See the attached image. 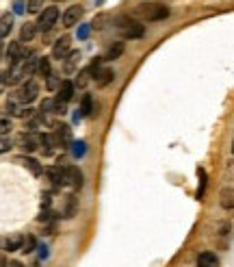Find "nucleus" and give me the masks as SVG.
<instances>
[{"instance_id": "obj_1", "label": "nucleus", "mask_w": 234, "mask_h": 267, "mask_svg": "<svg viewBox=\"0 0 234 267\" xmlns=\"http://www.w3.org/2000/svg\"><path fill=\"white\" fill-rule=\"evenodd\" d=\"M37 63H39V57L37 55L24 52L18 61L11 63L9 72H7V81H9V85H18V83L31 81V74L37 72Z\"/></svg>"}, {"instance_id": "obj_2", "label": "nucleus", "mask_w": 234, "mask_h": 267, "mask_svg": "<svg viewBox=\"0 0 234 267\" xmlns=\"http://www.w3.org/2000/svg\"><path fill=\"white\" fill-rule=\"evenodd\" d=\"M117 31H120V35L124 39H139L145 35V26L141 22H137V20L128 18V16H122L117 18Z\"/></svg>"}, {"instance_id": "obj_3", "label": "nucleus", "mask_w": 234, "mask_h": 267, "mask_svg": "<svg viewBox=\"0 0 234 267\" xmlns=\"http://www.w3.org/2000/svg\"><path fill=\"white\" fill-rule=\"evenodd\" d=\"M137 13L143 20H148V22H158V20H165L169 16V7L163 3H143V5H139Z\"/></svg>"}, {"instance_id": "obj_4", "label": "nucleus", "mask_w": 234, "mask_h": 267, "mask_svg": "<svg viewBox=\"0 0 234 267\" xmlns=\"http://www.w3.org/2000/svg\"><path fill=\"white\" fill-rule=\"evenodd\" d=\"M37 96H39V85L35 81H26V83H22V87L9 100L16 104H31L33 100H37Z\"/></svg>"}, {"instance_id": "obj_5", "label": "nucleus", "mask_w": 234, "mask_h": 267, "mask_svg": "<svg viewBox=\"0 0 234 267\" xmlns=\"http://www.w3.org/2000/svg\"><path fill=\"white\" fill-rule=\"evenodd\" d=\"M56 18H58V9L56 7H46L41 13H39V20H37V28L43 33H48L50 28L56 24Z\"/></svg>"}, {"instance_id": "obj_6", "label": "nucleus", "mask_w": 234, "mask_h": 267, "mask_svg": "<svg viewBox=\"0 0 234 267\" xmlns=\"http://www.w3.org/2000/svg\"><path fill=\"white\" fill-rule=\"evenodd\" d=\"M63 185H70L72 189H80L83 187V172L76 165H65L63 168Z\"/></svg>"}, {"instance_id": "obj_7", "label": "nucleus", "mask_w": 234, "mask_h": 267, "mask_svg": "<svg viewBox=\"0 0 234 267\" xmlns=\"http://www.w3.org/2000/svg\"><path fill=\"white\" fill-rule=\"evenodd\" d=\"M18 146L24 150V152H35L39 148V137H35L33 133H22L18 135Z\"/></svg>"}, {"instance_id": "obj_8", "label": "nucleus", "mask_w": 234, "mask_h": 267, "mask_svg": "<svg viewBox=\"0 0 234 267\" xmlns=\"http://www.w3.org/2000/svg\"><path fill=\"white\" fill-rule=\"evenodd\" d=\"M70 46H72V39L68 35H65V37H58L54 48H52V57L54 59H65V57L70 55Z\"/></svg>"}, {"instance_id": "obj_9", "label": "nucleus", "mask_w": 234, "mask_h": 267, "mask_svg": "<svg viewBox=\"0 0 234 267\" xmlns=\"http://www.w3.org/2000/svg\"><path fill=\"white\" fill-rule=\"evenodd\" d=\"M80 18H83V7H78V5L68 7L65 13H63V24L65 26H74V24H78Z\"/></svg>"}, {"instance_id": "obj_10", "label": "nucleus", "mask_w": 234, "mask_h": 267, "mask_svg": "<svg viewBox=\"0 0 234 267\" xmlns=\"http://www.w3.org/2000/svg\"><path fill=\"white\" fill-rule=\"evenodd\" d=\"M54 139L58 146H70L72 143V131H70V126H65V124H56L54 126Z\"/></svg>"}, {"instance_id": "obj_11", "label": "nucleus", "mask_w": 234, "mask_h": 267, "mask_svg": "<svg viewBox=\"0 0 234 267\" xmlns=\"http://www.w3.org/2000/svg\"><path fill=\"white\" fill-rule=\"evenodd\" d=\"M22 243H24V237L22 235H11V237H3L0 239V250H20L22 248Z\"/></svg>"}, {"instance_id": "obj_12", "label": "nucleus", "mask_w": 234, "mask_h": 267, "mask_svg": "<svg viewBox=\"0 0 234 267\" xmlns=\"http://www.w3.org/2000/svg\"><path fill=\"white\" fill-rule=\"evenodd\" d=\"M56 91H58V93H56V100H58V102H61V104H68L70 100H72V96H74V85H72L70 81H63L61 87H58Z\"/></svg>"}, {"instance_id": "obj_13", "label": "nucleus", "mask_w": 234, "mask_h": 267, "mask_svg": "<svg viewBox=\"0 0 234 267\" xmlns=\"http://www.w3.org/2000/svg\"><path fill=\"white\" fill-rule=\"evenodd\" d=\"M39 143L43 146V154H52L54 148L58 146L56 139H54V135H50V133H41L39 135Z\"/></svg>"}, {"instance_id": "obj_14", "label": "nucleus", "mask_w": 234, "mask_h": 267, "mask_svg": "<svg viewBox=\"0 0 234 267\" xmlns=\"http://www.w3.org/2000/svg\"><path fill=\"white\" fill-rule=\"evenodd\" d=\"M18 163H22L26 170H31L33 176H41V163L35 161V158H31V156H20Z\"/></svg>"}, {"instance_id": "obj_15", "label": "nucleus", "mask_w": 234, "mask_h": 267, "mask_svg": "<svg viewBox=\"0 0 234 267\" xmlns=\"http://www.w3.org/2000/svg\"><path fill=\"white\" fill-rule=\"evenodd\" d=\"M197 267H219V258L213 252H202L197 256Z\"/></svg>"}, {"instance_id": "obj_16", "label": "nucleus", "mask_w": 234, "mask_h": 267, "mask_svg": "<svg viewBox=\"0 0 234 267\" xmlns=\"http://www.w3.org/2000/svg\"><path fill=\"white\" fill-rule=\"evenodd\" d=\"M13 28V13H3L0 16V37H7Z\"/></svg>"}, {"instance_id": "obj_17", "label": "nucleus", "mask_w": 234, "mask_h": 267, "mask_svg": "<svg viewBox=\"0 0 234 267\" xmlns=\"http://www.w3.org/2000/svg\"><path fill=\"white\" fill-rule=\"evenodd\" d=\"M78 59H80V52H70L68 57H65V63H63V72L65 74H72V72L76 70V66H78Z\"/></svg>"}, {"instance_id": "obj_18", "label": "nucleus", "mask_w": 234, "mask_h": 267, "mask_svg": "<svg viewBox=\"0 0 234 267\" xmlns=\"http://www.w3.org/2000/svg\"><path fill=\"white\" fill-rule=\"evenodd\" d=\"M37 35V24H24L22 26V31H20V41L24 44V41H33V37Z\"/></svg>"}, {"instance_id": "obj_19", "label": "nucleus", "mask_w": 234, "mask_h": 267, "mask_svg": "<svg viewBox=\"0 0 234 267\" xmlns=\"http://www.w3.org/2000/svg\"><path fill=\"white\" fill-rule=\"evenodd\" d=\"M74 213H76V198L65 196V200H63V218H74Z\"/></svg>"}, {"instance_id": "obj_20", "label": "nucleus", "mask_w": 234, "mask_h": 267, "mask_svg": "<svg viewBox=\"0 0 234 267\" xmlns=\"http://www.w3.org/2000/svg\"><path fill=\"white\" fill-rule=\"evenodd\" d=\"M113 76H115V72H113L111 68H100V72H98V74H96L98 83H100V87H104V85L113 83Z\"/></svg>"}, {"instance_id": "obj_21", "label": "nucleus", "mask_w": 234, "mask_h": 267, "mask_svg": "<svg viewBox=\"0 0 234 267\" xmlns=\"http://www.w3.org/2000/svg\"><path fill=\"white\" fill-rule=\"evenodd\" d=\"M219 202H221L223 208H234V189H221Z\"/></svg>"}, {"instance_id": "obj_22", "label": "nucleus", "mask_w": 234, "mask_h": 267, "mask_svg": "<svg viewBox=\"0 0 234 267\" xmlns=\"http://www.w3.org/2000/svg\"><path fill=\"white\" fill-rule=\"evenodd\" d=\"M93 113V100H91V93H85L83 100H80V115H91Z\"/></svg>"}, {"instance_id": "obj_23", "label": "nucleus", "mask_w": 234, "mask_h": 267, "mask_svg": "<svg viewBox=\"0 0 234 267\" xmlns=\"http://www.w3.org/2000/svg\"><path fill=\"white\" fill-rule=\"evenodd\" d=\"M48 178L54 187L63 185V168H48Z\"/></svg>"}, {"instance_id": "obj_24", "label": "nucleus", "mask_w": 234, "mask_h": 267, "mask_svg": "<svg viewBox=\"0 0 234 267\" xmlns=\"http://www.w3.org/2000/svg\"><path fill=\"white\" fill-rule=\"evenodd\" d=\"M22 55H24V50H22L20 41H13V44L9 46V50H7V57H9V61H11V63H13V61H18Z\"/></svg>"}, {"instance_id": "obj_25", "label": "nucleus", "mask_w": 234, "mask_h": 267, "mask_svg": "<svg viewBox=\"0 0 234 267\" xmlns=\"http://www.w3.org/2000/svg\"><path fill=\"white\" fill-rule=\"evenodd\" d=\"M37 72H39L41 76H46V78H48L50 74H52V66H50V59H48V57H39Z\"/></svg>"}, {"instance_id": "obj_26", "label": "nucleus", "mask_w": 234, "mask_h": 267, "mask_svg": "<svg viewBox=\"0 0 234 267\" xmlns=\"http://www.w3.org/2000/svg\"><path fill=\"white\" fill-rule=\"evenodd\" d=\"M122 52H124V44L120 41V44H113L111 48H108V52L104 55V59H106V61H111V59H117V57H120Z\"/></svg>"}, {"instance_id": "obj_27", "label": "nucleus", "mask_w": 234, "mask_h": 267, "mask_svg": "<svg viewBox=\"0 0 234 267\" xmlns=\"http://www.w3.org/2000/svg\"><path fill=\"white\" fill-rule=\"evenodd\" d=\"M87 152V143L85 141H74L72 143V154H74V158H80Z\"/></svg>"}, {"instance_id": "obj_28", "label": "nucleus", "mask_w": 234, "mask_h": 267, "mask_svg": "<svg viewBox=\"0 0 234 267\" xmlns=\"http://www.w3.org/2000/svg\"><path fill=\"white\" fill-rule=\"evenodd\" d=\"M9 131H11V118L5 113H0V137L7 135Z\"/></svg>"}, {"instance_id": "obj_29", "label": "nucleus", "mask_w": 234, "mask_h": 267, "mask_svg": "<svg viewBox=\"0 0 234 267\" xmlns=\"http://www.w3.org/2000/svg\"><path fill=\"white\" fill-rule=\"evenodd\" d=\"M89 76H91V70L85 68V70L78 74V78H76V85H78V87H85V85L89 83Z\"/></svg>"}, {"instance_id": "obj_30", "label": "nucleus", "mask_w": 234, "mask_h": 267, "mask_svg": "<svg viewBox=\"0 0 234 267\" xmlns=\"http://www.w3.org/2000/svg\"><path fill=\"white\" fill-rule=\"evenodd\" d=\"M41 7H43V0H28L26 11L28 13H37V11H41Z\"/></svg>"}, {"instance_id": "obj_31", "label": "nucleus", "mask_w": 234, "mask_h": 267, "mask_svg": "<svg viewBox=\"0 0 234 267\" xmlns=\"http://www.w3.org/2000/svg\"><path fill=\"white\" fill-rule=\"evenodd\" d=\"M197 174H200V189H197V198L202 200L204 189H206V172H204V170H197Z\"/></svg>"}, {"instance_id": "obj_32", "label": "nucleus", "mask_w": 234, "mask_h": 267, "mask_svg": "<svg viewBox=\"0 0 234 267\" xmlns=\"http://www.w3.org/2000/svg\"><path fill=\"white\" fill-rule=\"evenodd\" d=\"M35 245H37V243H35L33 237H26L24 243H22V248H20V252H24V254H28V252H33V250H35Z\"/></svg>"}, {"instance_id": "obj_33", "label": "nucleus", "mask_w": 234, "mask_h": 267, "mask_svg": "<svg viewBox=\"0 0 234 267\" xmlns=\"http://www.w3.org/2000/svg\"><path fill=\"white\" fill-rule=\"evenodd\" d=\"M61 87V83H58V78L54 74H50L48 76V89H58Z\"/></svg>"}, {"instance_id": "obj_34", "label": "nucleus", "mask_w": 234, "mask_h": 267, "mask_svg": "<svg viewBox=\"0 0 234 267\" xmlns=\"http://www.w3.org/2000/svg\"><path fill=\"white\" fill-rule=\"evenodd\" d=\"M9 148H11V141L5 139V137H0V154H3V152H9Z\"/></svg>"}, {"instance_id": "obj_35", "label": "nucleus", "mask_w": 234, "mask_h": 267, "mask_svg": "<svg viewBox=\"0 0 234 267\" xmlns=\"http://www.w3.org/2000/svg\"><path fill=\"white\" fill-rule=\"evenodd\" d=\"M7 85H9V81H7V72H3L0 70V91H3Z\"/></svg>"}, {"instance_id": "obj_36", "label": "nucleus", "mask_w": 234, "mask_h": 267, "mask_svg": "<svg viewBox=\"0 0 234 267\" xmlns=\"http://www.w3.org/2000/svg\"><path fill=\"white\" fill-rule=\"evenodd\" d=\"M13 11L16 13H24L26 9H24V3H22V0H16V3H13Z\"/></svg>"}, {"instance_id": "obj_37", "label": "nucleus", "mask_w": 234, "mask_h": 267, "mask_svg": "<svg viewBox=\"0 0 234 267\" xmlns=\"http://www.w3.org/2000/svg\"><path fill=\"white\" fill-rule=\"evenodd\" d=\"M87 35H89V26H80V28H78V37L85 39Z\"/></svg>"}, {"instance_id": "obj_38", "label": "nucleus", "mask_w": 234, "mask_h": 267, "mask_svg": "<svg viewBox=\"0 0 234 267\" xmlns=\"http://www.w3.org/2000/svg\"><path fill=\"white\" fill-rule=\"evenodd\" d=\"M3 57H5V44H3V37H0V61H3Z\"/></svg>"}, {"instance_id": "obj_39", "label": "nucleus", "mask_w": 234, "mask_h": 267, "mask_svg": "<svg viewBox=\"0 0 234 267\" xmlns=\"http://www.w3.org/2000/svg\"><path fill=\"white\" fill-rule=\"evenodd\" d=\"M7 267H24V265L18 263V261H13V263H7Z\"/></svg>"}, {"instance_id": "obj_40", "label": "nucleus", "mask_w": 234, "mask_h": 267, "mask_svg": "<svg viewBox=\"0 0 234 267\" xmlns=\"http://www.w3.org/2000/svg\"><path fill=\"white\" fill-rule=\"evenodd\" d=\"M0 267H7V258H5V254H0Z\"/></svg>"}, {"instance_id": "obj_41", "label": "nucleus", "mask_w": 234, "mask_h": 267, "mask_svg": "<svg viewBox=\"0 0 234 267\" xmlns=\"http://www.w3.org/2000/svg\"><path fill=\"white\" fill-rule=\"evenodd\" d=\"M232 152H234V141H232Z\"/></svg>"}, {"instance_id": "obj_42", "label": "nucleus", "mask_w": 234, "mask_h": 267, "mask_svg": "<svg viewBox=\"0 0 234 267\" xmlns=\"http://www.w3.org/2000/svg\"><path fill=\"white\" fill-rule=\"evenodd\" d=\"M31 267H39V265H31Z\"/></svg>"}]
</instances>
